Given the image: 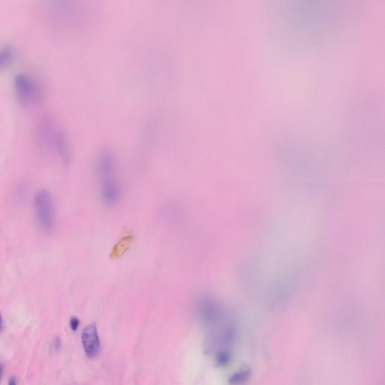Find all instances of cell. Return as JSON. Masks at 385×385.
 Segmentation results:
<instances>
[{"label":"cell","mask_w":385,"mask_h":385,"mask_svg":"<svg viewBox=\"0 0 385 385\" xmlns=\"http://www.w3.org/2000/svg\"><path fill=\"white\" fill-rule=\"evenodd\" d=\"M3 328V318H2L1 314H0V332Z\"/></svg>","instance_id":"obj_10"},{"label":"cell","mask_w":385,"mask_h":385,"mask_svg":"<svg viewBox=\"0 0 385 385\" xmlns=\"http://www.w3.org/2000/svg\"><path fill=\"white\" fill-rule=\"evenodd\" d=\"M15 86L18 99L24 105H31L37 100L38 88L33 79L27 74H18L15 79Z\"/></svg>","instance_id":"obj_3"},{"label":"cell","mask_w":385,"mask_h":385,"mask_svg":"<svg viewBox=\"0 0 385 385\" xmlns=\"http://www.w3.org/2000/svg\"><path fill=\"white\" fill-rule=\"evenodd\" d=\"M82 344L88 358H96L100 350V340L95 324H90L84 329L82 335Z\"/></svg>","instance_id":"obj_4"},{"label":"cell","mask_w":385,"mask_h":385,"mask_svg":"<svg viewBox=\"0 0 385 385\" xmlns=\"http://www.w3.org/2000/svg\"><path fill=\"white\" fill-rule=\"evenodd\" d=\"M99 194L104 204L112 206L117 204L122 194V187L115 172V166L110 159H103L98 166Z\"/></svg>","instance_id":"obj_1"},{"label":"cell","mask_w":385,"mask_h":385,"mask_svg":"<svg viewBox=\"0 0 385 385\" xmlns=\"http://www.w3.org/2000/svg\"><path fill=\"white\" fill-rule=\"evenodd\" d=\"M9 385H17L16 379H15V377H12L9 379Z\"/></svg>","instance_id":"obj_9"},{"label":"cell","mask_w":385,"mask_h":385,"mask_svg":"<svg viewBox=\"0 0 385 385\" xmlns=\"http://www.w3.org/2000/svg\"><path fill=\"white\" fill-rule=\"evenodd\" d=\"M251 377V371L244 369L240 372L233 374L229 378V383L231 385H242L245 384Z\"/></svg>","instance_id":"obj_6"},{"label":"cell","mask_w":385,"mask_h":385,"mask_svg":"<svg viewBox=\"0 0 385 385\" xmlns=\"http://www.w3.org/2000/svg\"><path fill=\"white\" fill-rule=\"evenodd\" d=\"M34 203L38 226L46 234L52 232L55 225V209L51 194L41 190L35 195Z\"/></svg>","instance_id":"obj_2"},{"label":"cell","mask_w":385,"mask_h":385,"mask_svg":"<svg viewBox=\"0 0 385 385\" xmlns=\"http://www.w3.org/2000/svg\"><path fill=\"white\" fill-rule=\"evenodd\" d=\"M14 58V51L12 47L4 46L0 49V69H6L12 63Z\"/></svg>","instance_id":"obj_5"},{"label":"cell","mask_w":385,"mask_h":385,"mask_svg":"<svg viewBox=\"0 0 385 385\" xmlns=\"http://www.w3.org/2000/svg\"><path fill=\"white\" fill-rule=\"evenodd\" d=\"M79 324H80V321H79V318H76V317H72V318H71L70 327L73 331H76V330H78V328H79Z\"/></svg>","instance_id":"obj_8"},{"label":"cell","mask_w":385,"mask_h":385,"mask_svg":"<svg viewBox=\"0 0 385 385\" xmlns=\"http://www.w3.org/2000/svg\"><path fill=\"white\" fill-rule=\"evenodd\" d=\"M216 361L218 366H226L230 361V356L227 352H221L217 355Z\"/></svg>","instance_id":"obj_7"},{"label":"cell","mask_w":385,"mask_h":385,"mask_svg":"<svg viewBox=\"0 0 385 385\" xmlns=\"http://www.w3.org/2000/svg\"><path fill=\"white\" fill-rule=\"evenodd\" d=\"M2 373H3V366H2V365H0V381H1Z\"/></svg>","instance_id":"obj_11"}]
</instances>
